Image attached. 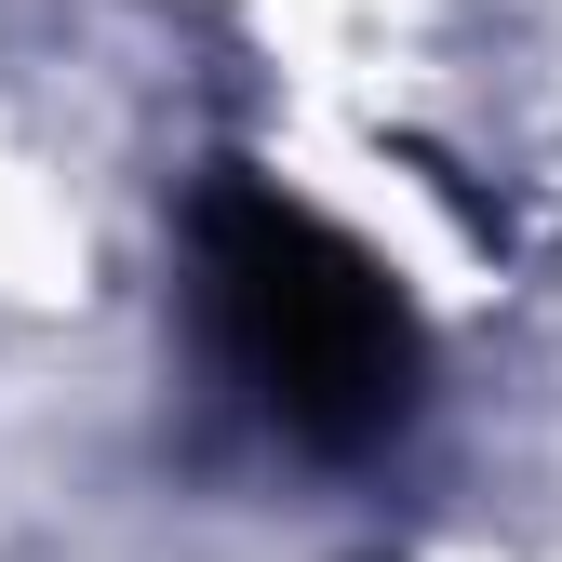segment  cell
<instances>
[{
    "mask_svg": "<svg viewBox=\"0 0 562 562\" xmlns=\"http://www.w3.org/2000/svg\"><path fill=\"white\" fill-rule=\"evenodd\" d=\"M201 295H215V335H228L241 389L295 442L348 456V442L402 429V402H415V322L375 281V255L335 241L308 201L215 188V201H201Z\"/></svg>",
    "mask_w": 562,
    "mask_h": 562,
    "instance_id": "obj_1",
    "label": "cell"
}]
</instances>
